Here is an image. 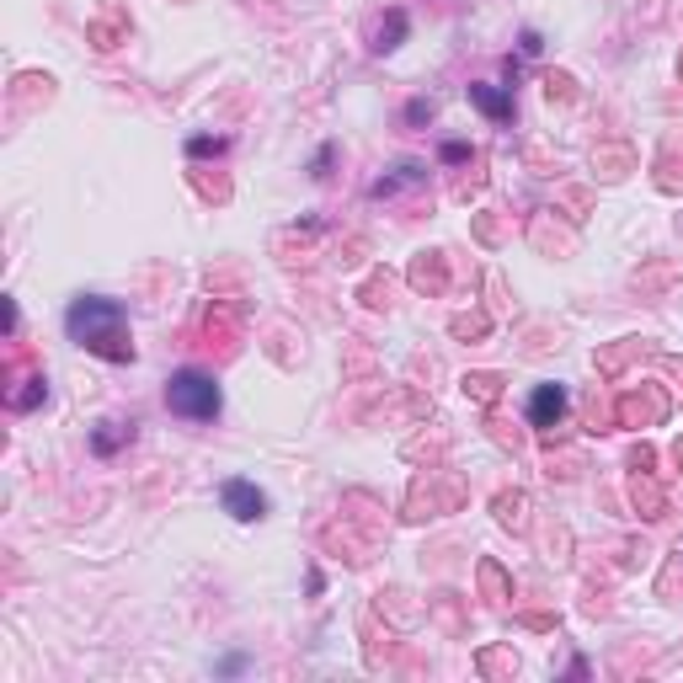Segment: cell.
Wrapping results in <instances>:
<instances>
[{"label": "cell", "instance_id": "obj_1", "mask_svg": "<svg viewBox=\"0 0 683 683\" xmlns=\"http://www.w3.org/2000/svg\"><path fill=\"white\" fill-rule=\"evenodd\" d=\"M64 332H70V342H80V347H86V352H97V358H113V363H128V358H134L123 304L102 299V294L75 299V304H70V315H64Z\"/></svg>", "mask_w": 683, "mask_h": 683}, {"label": "cell", "instance_id": "obj_2", "mask_svg": "<svg viewBox=\"0 0 683 683\" xmlns=\"http://www.w3.org/2000/svg\"><path fill=\"white\" fill-rule=\"evenodd\" d=\"M166 406L176 416H187V422H214L225 396H220V385L203 369H182V374H171V385H166Z\"/></svg>", "mask_w": 683, "mask_h": 683}, {"label": "cell", "instance_id": "obj_3", "mask_svg": "<svg viewBox=\"0 0 683 683\" xmlns=\"http://www.w3.org/2000/svg\"><path fill=\"white\" fill-rule=\"evenodd\" d=\"M220 502H225V512H229V518H240V523H251V518H262V512H267V497H262L251 481H225Z\"/></svg>", "mask_w": 683, "mask_h": 683}, {"label": "cell", "instance_id": "obj_4", "mask_svg": "<svg viewBox=\"0 0 683 683\" xmlns=\"http://www.w3.org/2000/svg\"><path fill=\"white\" fill-rule=\"evenodd\" d=\"M561 411H566V390H561V385H539V390L529 396V422H534V427H556Z\"/></svg>", "mask_w": 683, "mask_h": 683}, {"label": "cell", "instance_id": "obj_5", "mask_svg": "<svg viewBox=\"0 0 683 683\" xmlns=\"http://www.w3.org/2000/svg\"><path fill=\"white\" fill-rule=\"evenodd\" d=\"M470 102H475L481 113H491V117H508L512 113V102L502 97V91H491V86H470Z\"/></svg>", "mask_w": 683, "mask_h": 683}, {"label": "cell", "instance_id": "obj_6", "mask_svg": "<svg viewBox=\"0 0 683 683\" xmlns=\"http://www.w3.org/2000/svg\"><path fill=\"white\" fill-rule=\"evenodd\" d=\"M117 422H102V433H97V438H91V449H97V454H113L117 449V433H113Z\"/></svg>", "mask_w": 683, "mask_h": 683}, {"label": "cell", "instance_id": "obj_7", "mask_svg": "<svg viewBox=\"0 0 683 683\" xmlns=\"http://www.w3.org/2000/svg\"><path fill=\"white\" fill-rule=\"evenodd\" d=\"M38 400H43V385H38V379H33V390H11V406H16V411H27V406H38Z\"/></svg>", "mask_w": 683, "mask_h": 683}, {"label": "cell", "instance_id": "obj_8", "mask_svg": "<svg viewBox=\"0 0 683 683\" xmlns=\"http://www.w3.org/2000/svg\"><path fill=\"white\" fill-rule=\"evenodd\" d=\"M444 161H449V166H459V161H470V150H464V145H444Z\"/></svg>", "mask_w": 683, "mask_h": 683}]
</instances>
